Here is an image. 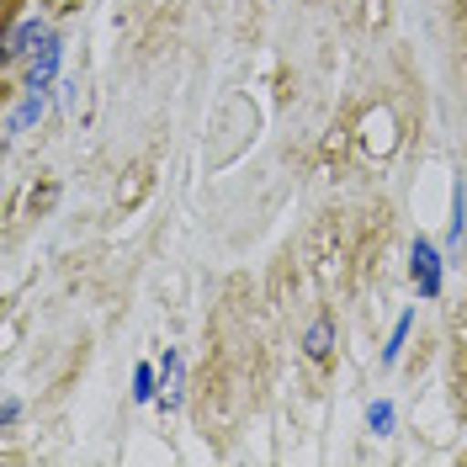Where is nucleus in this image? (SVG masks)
Masks as SVG:
<instances>
[{"instance_id":"1a4fd4ad","label":"nucleus","mask_w":467,"mask_h":467,"mask_svg":"<svg viewBox=\"0 0 467 467\" xmlns=\"http://www.w3.org/2000/svg\"><path fill=\"white\" fill-rule=\"evenodd\" d=\"M409 329H414V314H399L393 340H388V350H382V361H388V367H399V356H404V346H409Z\"/></svg>"},{"instance_id":"6e6552de","label":"nucleus","mask_w":467,"mask_h":467,"mask_svg":"<svg viewBox=\"0 0 467 467\" xmlns=\"http://www.w3.org/2000/svg\"><path fill=\"white\" fill-rule=\"evenodd\" d=\"M154 399H160V372L144 361V367L133 372V404H154Z\"/></svg>"},{"instance_id":"423d86ee","label":"nucleus","mask_w":467,"mask_h":467,"mask_svg":"<svg viewBox=\"0 0 467 467\" xmlns=\"http://www.w3.org/2000/svg\"><path fill=\"white\" fill-rule=\"evenodd\" d=\"M467 239V181L451 186V229H446V250H462Z\"/></svg>"},{"instance_id":"20e7f679","label":"nucleus","mask_w":467,"mask_h":467,"mask_svg":"<svg viewBox=\"0 0 467 467\" xmlns=\"http://www.w3.org/2000/svg\"><path fill=\"white\" fill-rule=\"evenodd\" d=\"M43 107H48V90H22V107H16V112L5 117V144H16V139H22V133H27L32 122H37V117H43Z\"/></svg>"},{"instance_id":"7ed1b4c3","label":"nucleus","mask_w":467,"mask_h":467,"mask_svg":"<svg viewBox=\"0 0 467 467\" xmlns=\"http://www.w3.org/2000/svg\"><path fill=\"white\" fill-rule=\"evenodd\" d=\"M181 399H186V361H181V350H165V361H160V404L175 414Z\"/></svg>"},{"instance_id":"f257e3e1","label":"nucleus","mask_w":467,"mask_h":467,"mask_svg":"<svg viewBox=\"0 0 467 467\" xmlns=\"http://www.w3.org/2000/svg\"><path fill=\"white\" fill-rule=\"evenodd\" d=\"M409 276H414L420 297H441V282H446V255H441L431 239H414V250H409Z\"/></svg>"},{"instance_id":"39448f33","label":"nucleus","mask_w":467,"mask_h":467,"mask_svg":"<svg viewBox=\"0 0 467 467\" xmlns=\"http://www.w3.org/2000/svg\"><path fill=\"white\" fill-rule=\"evenodd\" d=\"M58 58H64V43H58V37H48V43L32 54V69H27V86H32V90H48V86H54Z\"/></svg>"},{"instance_id":"0eeeda50","label":"nucleus","mask_w":467,"mask_h":467,"mask_svg":"<svg viewBox=\"0 0 467 467\" xmlns=\"http://www.w3.org/2000/svg\"><path fill=\"white\" fill-rule=\"evenodd\" d=\"M303 350H308L314 361H329V350H335V329H329V319H314V324H308V335H303Z\"/></svg>"},{"instance_id":"f03ea898","label":"nucleus","mask_w":467,"mask_h":467,"mask_svg":"<svg viewBox=\"0 0 467 467\" xmlns=\"http://www.w3.org/2000/svg\"><path fill=\"white\" fill-rule=\"evenodd\" d=\"M48 37H54V32L43 27L37 16H32V22H16V27H11V37H5V64H22V58H32L43 43H48Z\"/></svg>"},{"instance_id":"9d476101","label":"nucleus","mask_w":467,"mask_h":467,"mask_svg":"<svg viewBox=\"0 0 467 467\" xmlns=\"http://www.w3.org/2000/svg\"><path fill=\"white\" fill-rule=\"evenodd\" d=\"M367 425H372L378 436H393V425H399V409L388 404V399H378V404L367 409Z\"/></svg>"},{"instance_id":"9b49d317","label":"nucleus","mask_w":467,"mask_h":467,"mask_svg":"<svg viewBox=\"0 0 467 467\" xmlns=\"http://www.w3.org/2000/svg\"><path fill=\"white\" fill-rule=\"evenodd\" d=\"M16 420H22V399L5 393V404H0V425H16Z\"/></svg>"}]
</instances>
